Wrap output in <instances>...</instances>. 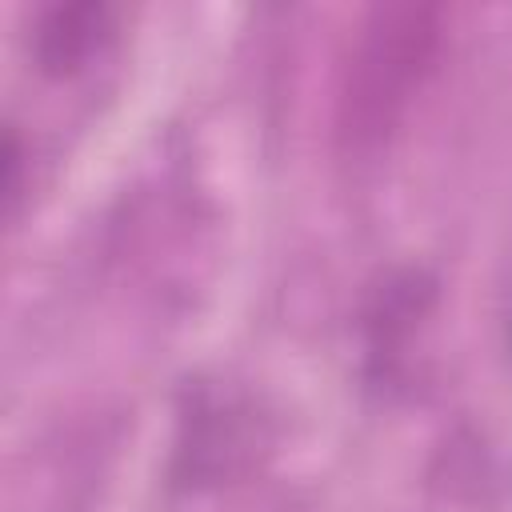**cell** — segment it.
<instances>
[{
    "label": "cell",
    "instance_id": "cell-1",
    "mask_svg": "<svg viewBox=\"0 0 512 512\" xmlns=\"http://www.w3.org/2000/svg\"><path fill=\"white\" fill-rule=\"evenodd\" d=\"M444 12L436 4H376L364 12L336 88V144L348 156L388 148L436 72Z\"/></svg>",
    "mask_w": 512,
    "mask_h": 512
},
{
    "label": "cell",
    "instance_id": "cell-3",
    "mask_svg": "<svg viewBox=\"0 0 512 512\" xmlns=\"http://www.w3.org/2000/svg\"><path fill=\"white\" fill-rule=\"evenodd\" d=\"M436 296H440V284L424 268H396L368 292L360 312V332H364V356H368L372 380L380 384L396 380L416 328L436 308Z\"/></svg>",
    "mask_w": 512,
    "mask_h": 512
},
{
    "label": "cell",
    "instance_id": "cell-4",
    "mask_svg": "<svg viewBox=\"0 0 512 512\" xmlns=\"http://www.w3.org/2000/svg\"><path fill=\"white\" fill-rule=\"evenodd\" d=\"M116 28V8L100 0H76V4H52L40 12L32 32V56L44 76H72L80 72Z\"/></svg>",
    "mask_w": 512,
    "mask_h": 512
},
{
    "label": "cell",
    "instance_id": "cell-2",
    "mask_svg": "<svg viewBox=\"0 0 512 512\" xmlns=\"http://www.w3.org/2000/svg\"><path fill=\"white\" fill-rule=\"evenodd\" d=\"M256 444H260V420H252V408L244 400L220 392H196L192 408L180 416L176 480L220 484L256 460Z\"/></svg>",
    "mask_w": 512,
    "mask_h": 512
}]
</instances>
